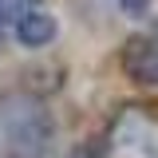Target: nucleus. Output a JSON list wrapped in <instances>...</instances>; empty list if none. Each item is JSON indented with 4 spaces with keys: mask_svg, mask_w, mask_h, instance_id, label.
Masks as SVG:
<instances>
[{
    "mask_svg": "<svg viewBox=\"0 0 158 158\" xmlns=\"http://www.w3.org/2000/svg\"><path fill=\"white\" fill-rule=\"evenodd\" d=\"M8 32H12L16 44H24V48H48V44L59 36V24H56V16L44 8V0H40V4L24 8V12L12 20Z\"/></svg>",
    "mask_w": 158,
    "mask_h": 158,
    "instance_id": "obj_2",
    "label": "nucleus"
},
{
    "mask_svg": "<svg viewBox=\"0 0 158 158\" xmlns=\"http://www.w3.org/2000/svg\"><path fill=\"white\" fill-rule=\"evenodd\" d=\"M127 75L142 87H158V40H135L123 56Z\"/></svg>",
    "mask_w": 158,
    "mask_h": 158,
    "instance_id": "obj_3",
    "label": "nucleus"
},
{
    "mask_svg": "<svg viewBox=\"0 0 158 158\" xmlns=\"http://www.w3.org/2000/svg\"><path fill=\"white\" fill-rule=\"evenodd\" d=\"M118 8H123V16H131V20H142V16H150L154 0H118Z\"/></svg>",
    "mask_w": 158,
    "mask_h": 158,
    "instance_id": "obj_4",
    "label": "nucleus"
},
{
    "mask_svg": "<svg viewBox=\"0 0 158 158\" xmlns=\"http://www.w3.org/2000/svg\"><path fill=\"white\" fill-rule=\"evenodd\" d=\"M0 158H12V150H8V138H4V123H0Z\"/></svg>",
    "mask_w": 158,
    "mask_h": 158,
    "instance_id": "obj_5",
    "label": "nucleus"
},
{
    "mask_svg": "<svg viewBox=\"0 0 158 158\" xmlns=\"http://www.w3.org/2000/svg\"><path fill=\"white\" fill-rule=\"evenodd\" d=\"M0 123H4V138H8L12 158H36L52 142V115L36 95H24V91L4 95L0 99Z\"/></svg>",
    "mask_w": 158,
    "mask_h": 158,
    "instance_id": "obj_1",
    "label": "nucleus"
}]
</instances>
